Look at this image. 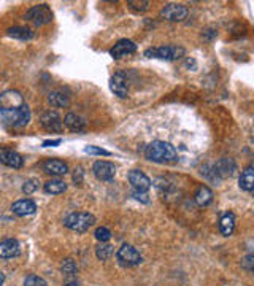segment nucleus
Segmentation results:
<instances>
[{
	"label": "nucleus",
	"mask_w": 254,
	"mask_h": 286,
	"mask_svg": "<svg viewBox=\"0 0 254 286\" xmlns=\"http://www.w3.org/2000/svg\"><path fill=\"white\" fill-rule=\"evenodd\" d=\"M31 121V108L22 94L16 89H8L0 94V123L19 129Z\"/></svg>",
	"instance_id": "1"
},
{
	"label": "nucleus",
	"mask_w": 254,
	"mask_h": 286,
	"mask_svg": "<svg viewBox=\"0 0 254 286\" xmlns=\"http://www.w3.org/2000/svg\"><path fill=\"white\" fill-rule=\"evenodd\" d=\"M145 156L148 161L153 162H172L178 157V153L172 143L154 140L145 148Z\"/></svg>",
	"instance_id": "2"
},
{
	"label": "nucleus",
	"mask_w": 254,
	"mask_h": 286,
	"mask_svg": "<svg viewBox=\"0 0 254 286\" xmlns=\"http://www.w3.org/2000/svg\"><path fill=\"white\" fill-rule=\"evenodd\" d=\"M94 223H96V217L93 213H87V211L70 213L64 220L65 227H68L70 231H75V232H86L89 231V227L94 226Z\"/></svg>",
	"instance_id": "3"
},
{
	"label": "nucleus",
	"mask_w": 254,
	"mask_h": 286,
	"mask_svg": "<svg viewBox=\"0 0 254 286\" xmlns=\"http://www.w3.org/2000/svg\"><path fill=\"white\" fill-rule=\"evenodd\" d=\"M24 18L26 21L32 22L35 26H44L53 21V11L47 4H40V5L32 7L31 10H27Z\"/></svg>",
	"instance_id": "4"
},
{
	"label": "nucleus",
	"mask_w": 254,
	"mask_h": 286,
	"mask_svg": "<svg viewBox=\"0 0 254 286\" xmlns=\"http://www.w3.org/2000/svg\"><path fill=\"white\" fill-rule=\"evenodd\" d=\"M184 54V50L181 46H157V48H149L145 51L146 57H157V59L164 61H175L180 59Z\"/></svg>",
	"instance_id": "5"
},
{
	"label": "nucleus",
	"mask_w": 254,
	"mask_h": 286,
	"mask_svg": "<svg viewBox=\"0 0 254 286\" xmlns=\"http://www.w3.org/2000/svg\"><path fill=\"white\" fill-rule=\"evenodd\" d=\"M40 124L47 132H62L64 131V121L59 116V113L56 110H48L41 114Z\"/></svg>",
	"instance_id": "6"
},
{
	"label": "nucleus",
	"mask_w": 254,
	"mask_h": 286,
	"mask_svg": "<svg viewBox=\"0 0 254 286\" xmlns=\"http://www.w3.org/2000/svg\"><path fill=\"white\" fill-rule=\"evenodd\" d=\"M116 257H118V261L126 267H133L142 263V254L138 253V250L132 245H127V243L118 250Z\"/></svg>",
	"instance_id": "7"
},
{
	"label": "nucleus",
	"mask_w": 254,
	"mask_h": 286,
	"mask_svg": "<svg viewBox=\"0 0 254 286\" xmlns=\"http://www.w3.org/2000/svg\"><path fill=\"white\" fill-rule=\"evenodd\" d=\"M188 14H189L188 7H184L181 4H169L160 10V16L167 21H172V22L184 21L188 18Z\"/></svg>",
	"instance_id": "8"
},
{
	"label": "nucleus",
	"mask_w": 254,
	"mask_h": 286,
	"mask_svg": "<svg viewBox=\"0 0 254 286\" xmlns=\"http://www.w3.org/2000/svg\"><path fill=\"white\" fill-rule=\"evenodd\" d=\"M135 51H137L135 43H133L132 40L123 38V40H119L116 45L110 50V54H111L113 59H123V57L132 56Z\"/></svg>",
	"instance_id": "9"
},
{
	"label": "nucleus",
	"mask_w": 254,
	"mask_h": 286,
	"mask_svg": "<svg viewBox=\"0 0 254 286\" xmlns=\"http://www.w3.org/2000/svg\"><path fill=\"white\" fill-rule=\"evenodd\" d=\"M94 175L102 181H110L116 175V165L110 161H97L93 167Z\"/></svg>",
	"instance_id": "10"
},
{
	"label": "nucleus",
	"mask_w": 254,
	"mask_h": 286,
	"mask_svg": "<svg viewBox=\"0 0 254 286\" xmlns=\"http://www.w3.org/2000/svg\"><path fill=\"white\" fill-rule=\"evenodd\" d=\"M127 177H129V181L132 184L133 191L146 193L149 188H151V180H149L142 170H130Z\"/></svg>",
	"instance_id": "11"
},
{
	"label": "nucleus",
	"mask_w": 254,
	"mask_h": 286,
	"mask_svg": "<svg viewBox=\"0 0 254 286\" xmlns=\"http://www.w3.org/2000/svg\"><path fill=\"white\" fill-rule=\"evenodd\" d=\"M0 164L11 167V169H21L24 165V159L16 151L8 150V148H0Z\"/></svg>",
	"instance_id": "12"
},
{
	"label": "nucleus",
	"mask_w": 254,
	"mask_h": 286,
	"mask_svg": "<svg viewBox=\"0 0 254 286\" xmlns=\"http://www.w3.org/2000/svg\"><path fill=\"white\" fill-rule=\"evenodd\" d=\"M21 254V243L16 239H7L0 242V259H11Z\"/></svg>",
	"instance_id": "13"
},
{
	"label": "nucleus",
	"mask_w": 254,
	"mask_h": 286,
	"mask_svg": "<svg viewBox=\"0 0 254 286\" xmlns=\"http://www.w3.org/2000/svg\"><path fill=\"white\" fill-rule=\"evenodd\" d=\"M110 89L118 96V97H127L129 94V84H127V78L123 72H118L114 74L110 80Z\"/></svg>",
	"instance_id": "14"
},
{
	"label": "nucleus",
	"mask_w": 254,
	"mask_h": 286,
	"mask_svg": "<svg viewBox=\"0 0 254 286\" xmlns=\"http://www.w3.org/2000/svg\"><path fill=\"white\" fill-rule=\"evenodd\" d=\"M237 170V165L232 159H227V157H222L219 159L215 165H213V174L218 178H227L232 177Z\"/></svg>",
	"instance_id": "15"
},
{
	"label": "nucleus",
	"mask_w": 254,
	"mask_h": 286,
	"mask_svg": "<svg viewBox=\"0 0 254 286\" xmlns=\"http://www.w3.org/2000/svg\"><path fill=\"white\" fill-rule=\"evenodd\" d=\"M11 211L18 217H29V214H34L37 211V204L31 199H21L11 205Z\"/></svg>",
	"instance_id": "16"
},
{
	"label": "nucleus",
	"mask_w": 254,
	"mask_h": 286,
	"mask_svg": "<svg viewBox=\"0 0 254 286\" xmlns=\"http://www.w3.org/2000/svg\"><path fill=\"white\" fill-rule=\"evenodd\" d=\"M43 170L44 174L48 175H54V177H62L68 172V165L64 161H59V159H48L43 162Z\"/></svg>",
	"instance_id": "17"
},
{
	"label": "nucleus",
	"mask_w": 254,
	"mask_h": 286,
	"mask_svg": "<svg viewBox=\"0 0 254 286\" xmlns=\"http://www.w3.org/2000/svg\"><path fill=\"white\" fill-rule=\"evenodd\" d=\"M64 126L70 129L72 132H83L86 129V121L77 113H68L64 118Z\"/></svg>",
	"instance_id": "18"
},
{
	"label": "nucleus",
	"mask_w": 254,
	"mask_h": 286,
	"mask_svg": "<svg viewBox=\"0 0 254 286\" xmlns=\"http://www.w3.org/2000/svg\"><path fill=\"white\" fill-rule=\"evenodd\" d=\"M48 102L54 108H65L70 105V96H67L64 91H53L48 96Z\"/></svg>",
	"instance_id": "19"
},
{
	"label": "nucleus",
	"mask_w": 254,
	"mask_h": 286,
	"mask_svg": "<svg viewBox=\"0 0 254 286\" xmlns=\"http://www.w3.org/2000/svg\"><path fill=\"white\" fill-rule=\"evenodd\" d=\"M219 231L224 237H229L235 231V214L234 213H226L219 220Z\"/></svg>",
	"instance_id": "20"
},
{
	"label": "nucleus",
	"mask_w": 254,
	"mask_h": 286,
	"mask_svg": "<svg viewBox=\"0 0 254 286\" xmlns=\"http://www.w3.org/2000/svg\"><path fill=\"white\" fill-rule=\"evenodd\" d=\"M238 183H240V188L243 191H248L251 193L254 189V167L252 165H248L240 175V180H238Z\"/></svg>",
	"instance_id": "21"
},
{
	"label": "nucleus",
	"mask_w": 254,
	"mask_h": 286,
	"mask_svg": "<svg viewBox=\"0 0 254 286\" xmlns=\"http://www.w3.org/2000/svg\"><path fill=\"white\" fill-rule=\"evenodd\" d=\"M8 35L16 38V40H21V41H27V40H32L34 38V31L29 27H22V26H16V27H10L8 29Z\"/></svg>",
	"instance_id": "22"
},
{
	"label": "nucleus",
	"mask_w": 254,
	"mask_h": 286,
	"mask_svg": "<svg viewBox=\"0 0 254 286\" xmlns=\"http://www.w3.org/2000/svg\"><path fill=\"white\" fill-rule=\"evenodd\" d=\"M43 189H44V193H47V194L56 196V194H62L67 189V184H65V181L56 178V180H50V181L44 183Z\"/></svg>",
	"instance_id": "23"
},
{
	"label": "nucleus",
	"mask_w": 254,
	"mask_h": 286,
	"mask_svg": "<svg viewBox=\"0 0 254 286\" xmlns=\"http://www.w3.org/2000/svg\"><path fill=\"white\" fill-rule=\"evenodd\" d=\"M194 197H196V202H197L200 207H205V205H208V204H212L213 193H212L210 188H208V186H200Z\"/></svg>",
	"instance_id": "24"
},
{
	"label": "nucleus",
	"mask_w": 254,
	"mask_h": 286,
	"mask_svg": "<svg viewBox=\"0 0 254 286\" xmlns=\"http://www.w3.org/2000/svg\"><path fill=\"white\" fill-rule=\"evenodd\" d=\"M96 254L100 261H107L113 254V247L108 245V243H100V245H97V248H96Z\"/></svg>",
	"instance_id": "25"
},
{
	"label": "nucleus",
	"mask_w": 254,
	"mask_h": 286,
	"mask_svg": "<svg viewBox=\"0 0 254 286\" xmlns=\"http://www.w3.org/2000/svg\"><path fill=\"white\" fill-rule=\"evenodd\" d=\"M96 239L100 242V243H107L110 239H111V232L108 227H97L96 232H94Z\"/></svg>",
	"instance_id": "26"
},
{
	"label": "nucleus",
	"mask_w": 254,
	"mask_h": 286,
	"mask_svg": "<svg viewBox=\"0 0 254 286\" xmlns=\"http://www.w3.org/2000/svg\"><path fill=\"white\" fill-rule=\"evenodd\" d=\"M127 5L133 11H146L149 8V2H148V0H129Z\"/></svg>",
	"instance_id": "27"
},
{
	"label": "nucleus",
	"mask_w": 254,
	"mask_h": 286,
	"mask_svg": "<svg viewBox=\"0 0 254 286\" xmlns=\"http://www.w3.org/2000/svg\"><path fill=\"white\" fill-rule=\"evenodd\" d=\"M61 270H62V274H65V275H73V274H77L78 267H77V264H75L73 259H65L62 263V266H61Z\"/></svg>",
	"instance_id": "28"
},
{
	"label": "nucleus",
	"mask_w": 254,
	"mask_h": 286,
	"mask_svg": "<svg viewBox=\"0 0 254 286\" xmlns=\"http://www.w3.org/2000/svg\"><path fill=\"white\" fill-rule=\"evenodd\" d=\"M24 286H47V281L38 275H27L24 280Z\"/></svg>",
	"instance_id": "29"
},
{
	"label": "nucleus",
	"mask_w": 254,
	"mask_h": 286,
	"mask_svg": "<svg viewBox=\"0 0 254 286\" xmlns=\"http://www.w3.org/2000/svg\"><path fill=\"white\" fill-rule=\"evenodd\" d=\"M37 188H38V180L31 178V180H27V181L24 183V186H22V191H24L26 194H32V193H34Z\"/></svg>",
	"instance_id": "30"
},
{
	"label": "nucleus",
	"mask_w": 254,
	"mask_h": 286,
	"mask_svg": "<svg viewBox=\"0 0 254 286\" xmlns=\"http://www.w3.org/2000/svg\"><path fill=\"white\" fill-rule=\"evenodd\" d=\"M84 153H87V154H97V156H110L111 154L110 151L103 150V148H99V147H86Z\"/></svg>",
	"instance_id": "31"
},
{
	"label": "nucleus",
	"mask_w": 254,
	"mask_h": 286,
	"mask_svg": "<svg viewBox=\"0 0 254 286\" xmlns=\"http://www.w3.org/2000/svg\"><path fill=\"white\" fill-rule=\"evenodd\" d=\"M242 267L248 272H252L254 270V256L252 254H248L243 257V261H242Z\"/></svg>",
	"instance_id": "32"
},
{
	"label": "nucleus",
	"mask_w": 254,
	"mask_h": 286,
	"mask_svg": "<svg viewBox=\"0 0 254 286\" xmlns=\"http://www.w3.org/2000/svg\"><path fill=\"white\" fill-rule=\"evenodd\" d=\"M73 181H75V184H81V183H83V169H81V167L75 169V174H73Z\"/></svg>",
	"instance_id": "33"
},
{
	"label": "nucleus",
	"mask_w": 254,
	"mask_h": 286,
	"mask_svg": "<svg viewBox=\"0 0 254 286\" xmlns=\"http://www.w3.org/2000/svg\"><path fill=\"white\" fill-rule=\"evenodd\" d=\"M133 197H135L137 200H142V202L148 204L149 199H148V194L146 193H138V191H133Z\"/></svg>",
	"instance_id": "34"
},
{
	"label": "nucleus",
	"mask_w": 254,
	"mask_h": 286,
	"mask_svg": "<svg viewBox=\"0 0 254 286\" xmlns=\"http://www.w3.org/2000/svg\"><path fill=\"white\" fill-rule=\"evenodd\" d=\"M62 143V140L61 138H56V140H44L43 141V147H57V145H61Z\"/></svg>",
	"instance_id": "35"
},
{
	"label": "nucleus",
	"mask_w": 254,
	"mask_h": 286,
	"mask_svg": "<svg viewBox=\"0 0 254 286\" xmlns=\"http://www.w3.org/2000/svg\"><path fill=\"white\" fill-rule=\"evenodd\" d=\"M4 283H5V275L0 272V286H4Z\"/></svg>",
	"instance_id": "36"
},
{
	"label": "nucleus",
	"mask_w": 254,
	"mask_h": 286,
	"mask_svg": "<svg viewBox=\"0 0 254 286\" xmlns=\"http://www.w3.org/2000/svg\"><path fill=\"white\" fill-rule=\"evenodd\" d=\"M64 286H78L77 283H67V284H64Z\"/></svg>",
	"instance_id": "37"
}]
</instances>
